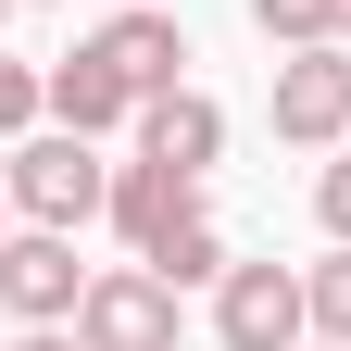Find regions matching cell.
Masks as SVG:
<instances>
[{
	"instance_id": "6da1fadb",
	"label": "cell",
	"mask_w": 351,
	"mask_h": 351,
	"mask_svg": "<svg viewBox=\"0 0 351 351\" xmlns=\"http://www.w3.org/2000/svg\"><path fill=\"white\" fill-rule=\"evenodd\" d=\"M0 189H13V213H25V226H88V213L113 201V163L88 151L75 125H51V138H13Z\"/></svg>"
},
{
	"instance_id": "7a4b0ae2",
	"label": "cell",
	"mask_w": 351,
	"mask_h": 351,
	"mask_svg": "<svg viewBox=\"0 0 351 351\" xmlns=\"http://www.w3.org/2000/svg\"><path fill=\"white\" fill-rule=\"evenodd\" d=\"M301 276L289 263H226V276H213V339L226 351H301Z\"/></svg>"
},
{
	"instance_id": "3957f363",
	"label": "cell",
	"mask_w": 351,
	"mask_h": 351,
	"mask_svg": "<svg viewBox=\"0 0 351 351\" xmlns=\"http://www.w3.org/2000/svg\"><path fill=\"white\" fill-rule=\"evenodd\" d=\"M276 138L289 151H339L351 138V51L339 38H314V51L276 63Z\"/></svg>"
},
{
	"instance_id": "277c9868",
	"label": "cell",
	"mask_w": 351,
	"mask_h": 351,
	"mask_svg": "<svg viewBox=\"0 0 351 351\" xmlns=\"http://www.w3.org/2000/svg\"><path fill=\"white\" fill-rule=\"evenodd\" d=\"M75 301H88V276H75V226H13V239H0V314L63 326Z\"/></svg>"
},
{
	"instance_id": "5b68a950",
	"label": "cell",
	"mask_w": 351,
	"mask_h": 351,
	"mask_svg": "<svg viewBox=\"0 0 351 351\" xmlns=\"http://www.w3.org/2000/svg\"><path fill=\"white\" fill-rule=\"evenodd\" d=\"M75 339H88V351H176V289L151 276V263H125V276H88Z\"/></svg>"
},
{
	"instance_id": "8992f818",
	"label": "cell",
	"mask_w": 351,
	"mask_h": 351,
	"mask_svg": "<svg viewBox=\"0 0 351 351\" xmlns=\"http://www.w3.org/2000/svg\"><path fill=\"white\" fill-rule=\"evenodd\" d=\"M88 51H101L125 88H138V101H151V88H176V63H189V38H176V13H163V0H125V13L101 25V38H88Z\"/></svg>"
},
{
	"instance_id": "52a82bcc",
	"label": "cell",
	"mask_w": 351,
	"mask_h": 351,
	"mask_svg": "<svg viewBox=\"0 0 351 351\" xmlns=\"http://www.w3.org/2000/svg\"><path fill=\"white\" fill-rule=\"evenodd\" d=\"M101 213H113V226L151 251V239L176 226V213H201V176H189V163H151V151H138V163H113V201H101Z\"/></svg>"
},
{
	"instance_id": "ba28073f",
	"label": "cell",
	"mask_w": 351,
	"mask_h": 351,
	"mask_svg": "<svg viewBox=\"0 0 351 351\" xmlns=\"http://www.w3.org/2000/svg\"><path fill=\"white\" fill-rule=\"evenodd\" d=\"M38 88H51V113L75 125V138H113V125H138V88H125L101 51H63V63L38 75Z\"/></svg>"
},
{
	"instance_id": "9c48e42d",
	"label": "cell",
	"mask_w": 351,
	"mask_h": 351,
	"mask_svg": "<svg viewBox=\"0 0 351 351\" xmlns=\"http://www.w3.org/2000/svg\"><path fill=\"white\" fill-rule=\"evenodd\" d=\"M138 151H151V163L213 176V151H226V113H213L201 88H151V101H138Z\"/></svg>"
},
{
	"instance_id": "30bf717a",
	"label": "cell",
	"mask_w": 351,
	"mask_h": 351,
	"mask_svg": "<svg viewBox=\"0 0 351 351\" xmlns=\"http://www.w3.org/2000/svg\"><path fill=\"white\" fill-rule=\"evenodd\" d=\"M138 263H151L163 289H213V276H226V226H213V213H176V226H163Z\"/></svg>"
},
{
	"instance_id": "8fae6325",
	"label": "cell",
	"mask_w": 351,
	"mask_h": 351,
	"mask_svg": "<svg viewBox=\"0 0 351 351\" xmlns=\"http://www.w3.org/2000/svg\"><path fill=\"white\" fill-rule=\"evenodd\" d=\"M301 314H314V339H351V239L301 276Z\"/></svg>"
},
{
	"instance_id": "7c38bea8",
	"label": "cell",
	"mask_w": 351,
	"mask_h": 351,
	"mask_svg": "<svg viewBox=\"0 0 351 351\" xmlns=\"http://www.w3.org/2000/svg\"><path fill=\"white\" fill-rule=\"evenodd\" d=\"M251 25L276 38V51H314V38H326V0H251Z\"/></svg>"
},
{
	"instance_id": "4fadbf2b",
	"label": "cell",
	"mask_w": 351,
	"mask_h": 351,
	"mask_svg": "<svg viewBox=\"0 0 351 351\" xmlns=\"http://www.w3.org/2000/svg\"><path fill=\"white\" fill-rule=\"evenodd\" d=\"M38 101H51V88H38L25 63H0V151H13V138H25V125H38Z\"/></svg>"
},
{
	"instance_id": "5bb4252c",
	"label": "cell",
	"mask_w": 351,
	"mask_h": 351,
	"mask_svg": "<svg viewBox=\"0 0 351 351\" xmlns=\"http://www.w3.org/2000/svg\"><path fill=\"white\" fill-rule=\"evenodd\" d=\"M314 213H326V239H351V163H326V176H314Z\"/></svg>"
},
{
	"instance_id": "9a60e30c",
	"label": "cell",
	"mask_w": 351,
	"mask_h": 351,
	"mask_svg": "<svg viewBox=\"0 0 351 351\" xmlns=\"http://www.w3.org/2000/svg\"><path fill=\"white\" fill-rule=\"evenodd\" d=\"M0 351H88V339H51V326H25V339H0Z\"/></svg>"
},
{
	"instance_id": "2e32d148",
	"label": "cell",
	"mask_w": 351,
	"mask_h": 351,
	"mask_svg": "<svg viewBox=\"0 0 351 351\" xmlns=\"http://www.w3.org/2000/svg\"><path fill=\"white\" fill-rule=\"evenodd\" d=\"M326 38H339V51H351V0H326Z\"/></svg>"
},
{
	"instance_id": "e0dca14e",
	"label": "cell",
	"mask_w": 351,
	"mask_h": 351,
	"mask_svg": "<svg viewBox=\"0 0 351 351\" xmlns=\"http://www.w3.org/2000/svg\"><path fill=\"white\" fill-rule=\"evenodd\" d=\"M0 239H13V189H0Z\"/></svg>"
},
{
	"instance_id": "ac0fdd59",
	"label": "cell",
	"mask_w": 351,
	"mask_h": 351,
	"mask_svg": "<svg viewBox=\"0 0 351 351\" xmlns=\"http://www.w3.org/2000/svg\"><path fill=\"white\" fill-rule=\"evenodd\" d=\"M314 351H351V339H314Z\"/></svg>"
},
{
	"instance_id": "d6986e66",
	"label": "cell",
	"mask_w": 351,
	"mask_h": 351,
	"mask_svg": "<svg viewBox=\"0 0 351 351\" xmlns=\"http://www.w3.org/2000/svg\"><path fill=\"white\" fill-rule=\"evenodd\" d=\"M0 13H13V0H0Z\"/></svg>"
}]
</instances>
